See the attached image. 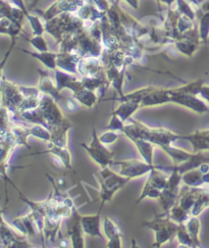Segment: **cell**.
Wrapping results in <instances>:
<instances>
[{
	"mask_svg": "<svg viewBox=\"0 0 209 248\" xmlns=\"http://www.w3.org/2000/svg\"><path fill=\"white\" fill-rule=\"evenodd\" d=\"M169 102H172V93H170V89L154 88L143 100H142L141 108L158 107L161 106V104H165Z\"/></svg>",
	"mask_w": 209,
	"mask_h": 248,
	"instance_id": "44dd1931",
	"label": "cell"
},
{
	"mask_svg": "<svg viewBox=\"0 0 209 248\" xmlns=\"http://www.w3.org/2000/svg\"><path fill=\"white\" fill-rule=\"evenodd\" d=\"M0 33H1L2 35L9 36V38H11V40H12V44H11V46H9V49L6 52L4 59L1 62V69H3L6 60L8 59V56L11 55L13 49L15 48V42L17 40L18 36H20L21 34H24L25 31H24V28H23L22 24L12 22V21H9L7 17L1 16V18H0Z\"/></svg>",
	"mask_w": 209,
	"mask_h": 248,
	"instance_id": "9a60e30c",
	"label": "cell"
},
{
	"mask_svg": "<svg viewBox=\"0 0 209 248\" xmlns=\"http://www.w3.org/2000/svg\"><path fill=\"white\" fill-rule=\"evenodd\" d=\"M85 3L82 0H56L48 8L41 11V9L32 8L30 12L39 16L45 22L51 20V18L58 16L64 13H74L75 14L79 8Z\"/></svg>",
	"mask_w": 209,
	"mask_h": 248,
	"instance_id": "ba28073f",
	"label": "cell"
},
{
	"mask_svg": "<svg viewBox=\"0 0 209 248\" xmlns=\"http://www.w3.org/2000/svg\"><path fill=\"white\" fill-rule=\"evenodd\" d=\"M204 163H209V156L204 155V151H198L193 152L192 155L183 164H179L178 166H173L175 170H177L179 174H184L188 170H195L200 167Z\"/></svg>",
	"mask_w": 209,
	"mask_h": 248,
	"instance_id": "4316f807",
	"label": "cell"
},
{
	"mask_svg": "<svg viewBox=\"0 0 209 248\" xmlns=\"http://www.w3.org/2000/svg\"><path fill=\"white\" fill-rule=\"evenodd\" d=\"M125 122H122L121 119L117 116L115 113H111V118L108 123V125L105 127L104 130H109V131H122L123 127H125Z\"/></svg>",
	"mask_w": 209,
	"mask_h": 248,
	"instance_id": "ee69618b",
	"label": "cell"
},
{
	"mask_svg": "<svg viewBox=\"0 0 209 248\" xmlns=\"http://www.w3.org/2000/svg\"><path fill=\"white\" fill-rule=\"evenodd\" d=\"M21 51H23L26 54H29L30 56H32L33 59L39 61L40 62H42L47 69L55 71L58 69V56L59 53L58 52H51V51H37V52H32L29 50H25V49H20Z\"/></svg>",
	"mask_w": 209,
	"mask_h": 248,
	"instance_id": "f546056e",
	"label": "cell"
},
{
	"mask_svg": "<svg viewBox=\"0 0 209 248\" xmlns=\"http://www.w3.org/2000/svg\"><path fill=\"white\" fill-rule=\"evenodd\" d=\"M204 86V81L199 79V80H196V81H193V82H190V83H187L183 86H180V87H178V88H175L173 89L175 92L177 93H183V94H190V95H200V92H201V89Z\"/></svg>",
	"mask_w": 209,
	"mask_h": 248,
	"instance_id": "f35d334b",
	"label": "cell"
},
{
	"mask_svg": "<svg viewBox=\"0 0 209 248\" xmlns=\"http://www.w3.org/2000/svg\"><path fill=\"white\" fill-rule=\"evenodd\" d=\"M177 11L182 14L186 16H188L189 18H191L192 21H195L197 18V15H196V9L193 8V5L190 4L187 0H177Z\"/></svg>",
	"mask_w": 209,
	"mask_h": 248,
	"instance_id": "b9f144b4",
	"label": "cell"
},
{
	"mask_svg": "<svg viewBox=\"0 0 209 248\" xmlns=\"http://www.w3.org/2000/svg\"><path fill=\"white\" fill-rule=\"evenodd\" d=\"M182 180L185 185L191 187H201L205 184L209 185V171L202 173L199 168L188 170L182 175Z\"/></svg>",
	"mask_w": 209,
	"mask_h": 248,
	"instance_id": "83f0119b",
	"label": "cell"
},
{
	"mask_svg": "<svg viewBox=\"0 0 209 248\" xmlns=\"http://www.w3.org/2000/svg\"><path fill=\"white\" fill-rule=\"evenodd\" d=\"M207 45H209V38H208V42H207Z\"/></svg>",
	"mask_w": 209,
	"mask_h": 248,
	"instance_id": "db71d44e",
	"label": "cell"
},
{
	"mask_svg": "<svg viewBox=\"0 0 209 248\" xmlns=\"http://www.w3.org/2000/svg\"><path fill=\"white\" fill-rule=\"evenodd\" d=\"M99 139L104 145H109V144H112V143L117 142L119 139V135L118 134L117 131L106 130V132H104L103 134L99 136Z\"/></svg>",
	"mask_w": 209,
	"mask_h": 248,
	"instance_id": "f6af8a7d",
	"label": "cell"
},
{
	"mask_svg": "<svg viewBox=\"0 0 209 248\" xmlns=\"http://www.w3.org/2000/svg\"><path fill=\"white\" fill-rule=\"evenodd\" d=\"M38 73H39V84H38L39 90L44 94L50 95L58 102H60L62 100V96L58 86H56V82L52 80L49 74L46 71L39 69Z\"/></svg>",
	"mask_w": 209,
	"mask_h": 248,
	"instance_id": "7402d4cb",
	"label": "cell"
},
{
	"mask_svg": "<svg viewBox=\"0 0 209 248\" xmlns=\"http://www.w3.org/2000/svg\"><path fill=\"white\" fill-rule=\"evenodd\" d=\"M90 2L104 13H107L111 6V3L108 2V0H90Z\"/></svg>",
	"mask_w": 209,
	"mask_h": 248,
	"instance_id": "bcb514c9",
	"label": "cell"
},
{
	"mask_svg": "<svg viewBox=\"0 0 209 248\" xmlns=\"http://www.w3.org/2000/svg\"><path fill=\"white\" fill-rule=\"evenodd\" d=\"M188 233L191 236L192 240L194 242L195 247L201 246V240H200V231H201V222L199 220V217L197 216H191L189 220L185 223Z\"/></svg>",
	"mask_w": 209,
	"mask_h": 248,
	"instance_id": "d590c367",
	"label": "cell"
},
{
	"mask_svg": "<svg viewBox=\"0 0 209 248\" xmlns=\"http://www.w3.org/2000/svg\"><path fill=\"white\" fill-rule=\"evenodd\" d=\"M13 227L20 232L24 237H36L37 234H40L38 230L35 218L30 212L26 216H21L15 217L12 223Z\"/></svg>",
	"mask_w": 209,
	"mask_h": 248,
	"instance_id": "ac0fdd59",
	"label": "cell"
},
{
	"mask_svg": "<svg viewBox=\"0 0 209 248\" xmlns=\"http://www.w3.org/2000/svg\"><path fill=\"white\" fill-rule=\"evenodd\" d=\"M6 1L11 2L12 4H14L15 6L18 7V8H21L22 11L25 12L26 16H28L30 15V11L27 8V6H26V4H25V0H6ZM26 18H27V17H26Z\"/></svg>",
	"mask_w": 209,
	"mask_h": 248,
	"instance_id": "c3c4849f",
	"label": "cell"
},
{
	"mask_svg": "<svg viewBox=\"0 0 209 248\" xmlns=\"http://www.w3.org/2000/svg\"><path fill=\"white\" fill-rule=\"evenodd\" d=\"M50 148H48V150L46 151H42V152H37L35 155H45V154H51L54 156L58 157L60 163L63 165V167L71 171L74 170L73 168V163H72V154L68 147H61L59 145H54L50 143Z\"/></svg>",
	"mask_w": 209,
	"mask_h": 248,
	"instance_id": "f1b7e54d",
	"label": "cell"
},
{
	"mask_svg": "<svg viewBox=\"0 0 209 248\" xmlns=\"http://www.w3.org/2000/svg\"><path fill=\"white\" fill-rule=\"evenodd\" d=\"M176 238L178 239V242L180 246L195 247L191 236H190V234L188 233V230H187V227H186L185 223H182V224L179 225Z\"/></svg>",
	"mask_w": 209,
	"mask_h": 248,
	"instance_id": "ab89813d",
	"label": "cell"
},
{
	"mask_svg": "<svg viewBox=\"0 0 209 248\" xmlns=\"http://www.w3.org/2000/svg\"><path fill=\"white\" fill-rule=\"evenodd\" d=\"M58 103L59 102L52 96H50V95L43 94L39 108L42 112L45 127H47L49 130L53 129L56 126L61 125L63 122L68 120L63 116V112L61 111Z\"/></svg>",
	"mask_w": 209,
	"mask_h": 248,
	"instance_id": "52a82bcc",
	"label": "cell"
},
{
	"mask_svg": "<svg viewBox=\"0 0 209 248\" xmlns=\"http://www.w3.org/2000/svg\"><path fill=\"white\" fill-rule=\"evenodd\" d=\"M198 191L199 187H191L184 184L180 187L177 202L186 211L191 213V209L196 202Z\"/></svg>",
	"mask_w": 209,
	"mask_h": 248,
	"instance_id": "484cf974",
	"label": "cell"
},
{
	"mask_svg": "<svg viewBox=\"0 0 209 248\" xmlns=\"http://www.w3.org/2000/svg\"><path fill=\"white\" fill-rule=\"evenodd\" d=\"M80 102L75 99V98H74L73 96L72 97H69V98H66L65 99V107H66V108H68L69 110H78L79 108H80Z\"/></svg>",
	"mask_w": 209,
	"mask_h": 248,
	"instance_id": "7dc6e473",
	"label": "cell"
},
{
	"mask_svg": "<svg viewBox=\"0 0 209 248\" xmlns=\"http://www.w3.org/2000/svg\"><path fill=\"white\" fill-rule=\"evenodd\" d=\"M84 28V22L74 13H64L45 22V32L50 34L59 44L66 36L78 33Z\"/></svg>",
	"mask_w": 209,
	"mask_h": 248,
	"instance_id": "7a4b0ae2",
	"label": "cell"
},
{
	"mask_svg": "<svg viewBox=\"0 0 209 248\" xmlns=\"http://www.w3.org/2000/svg\"><path fill=\"white\" fill-rule=\"evenodd\" d=\"M208 207H209V189L199 187L196 202L191 209V215L199 217Z\"/></svg>",
	"mask_w": 209,
	"mask_h": 248,
	"instance_id": "e575fe53",
	"label": "cell"
},
{
	"mask_svg": "<svg viewBox=\"0 0 209 248\" xmlns=\"http://www.w3.org/2000/svg\"><path fill=\"white\" fill-rule=\"evenodd\" d=\"M116 2H118V3H119L120 1H125V2H127L130 6H132L133 8L134 9H138L139 8V0H115Z\"/></svg>",
	"mask_w": 209,
	"mask_h": 248,
	"instance_id": "681fc988",
	"label": "cell"
},
{
	"mask_svg": "<svg viewBox=\"0 0 209 248\" xmlns=\"http://www.w3.org/2000/svg\"><path fill=\"white\" fill-rule=\"evenodd\" d=\"M131 141L134 143L139 154L141 155L147 164L151 166H155L153 163V155H154V144L150 141L141 138H132Z\"/></svg>",
	"mask_w": 209,
	"mask_h": 248,
	"instance_id": "4dcf8cb0",
	"label": "cell"
},
{
	"mask_svg": "<svg viewBox=\"0 0 209 248\" xmlns=\"http://www.w3.org/2000/svg\"><path fill=\"white\" fill-rule=\"evenodd\" d=\"M26 39L28 40V42H29L34 48L37 50V51H48L49 50V47H48V44H47L46 40L44 39L43 35H34L32 38H29L27 35H26Z\"/></svg>",
	"mask_w": 209,
	"mask_h": 248,
	"instance_id": "7bdbcfd3",
	"label": "cell"
},
{
	"mask_svg": "<svg viewBox=\"0 0 209 248\" xmlns=\"http://www.w3.org/2000/svg\"><path fill=\"white\" fill-rule=\"evenodd\" d=\"M170 93H172L173 103L179 104V106L191 109L198 114H203L209 111L207 104L203 100L199 99L196 95L177 93L173 89H170Z\"/></svg>",
	"mask_w": 209,
	"mask_h": 248,
	"instance_id": "5bb4252c",
	"label": "cell"
},
{
	"mask_svg": "<svg viewBox=\"0 0 209 248\" xmlns=\"http://www.w3.org/2000/svg\"><path fill=\"white\" fill-rule=\"evenodd\" d=\"M78 72L82 77H103L106 76L105 66L101 57H82L78 64Z\"/></svg>",
	"mask_w": 209,
	"mask_h": 248,
	"instance_id": "7c38bea8",
	"label": "cell"
},
{
	"mask_svg": "<svg viewBox=\"0 0 209 248\" xmlns=\"http://www.w3.org/2000/svg\"><path fill=\"white\" fill-rule=\"evenodd\" d=\"M111 166H119V173L121 176L127 177L131 180L149 174L150 171L154 169L163 170V166H151L147 164L144 159L143 160L127 159V160H118V161L113 160Z\"/></svg>",
	"mask_w": 209,
	"mask_h": 248,
	"instance_id": "9c48e42d",
	"label": "cell"
},
{
	"mask_svg": "<svg viewBox=\"0 0 209 248\" xmlns=\"http://www.w3.org/2000/svg\"><path fill=\"white\" fill-rule=\"evenodd\" d=\"M8 223H6L5 218H1V228H0V243L2 248H15V247H32L30 243L27 241L26 237L21 238L15 235L14 230Z\"/></svg>",
	"mask_w": 209,
	"mask_h": 248,
	"instance_id": "4fadbf2b",
	"label": "cell"
},
{
	"mask_svg": "<svg viewBox=\"0 0 209 248\" xmlns=\"http://www.w3.org/2000/svg\"><path fill=\"white\" fill-rule=\"evenodd\" d=\"M30 131H31V136L39 138L46 142H50L51 140L50 130L47 127L41 125V124H34L33 127H31Z\"/></svg>",
	"mask_w": 209,
	"mask_h": 248,
	"instance_id": "60d3db41",
	"label": "cell"
},
{
	"mask_svg": "<svg viewBox=\"0 0 209 248\" xmlns=\"http://www.w3.org/2000/svg\"><path fill=\"white\" fill-rule=\"evenodd\" d=\"M141 108L140 103L134 101H125L120 102L119 106L112 111V113L119 116L122 122L127 123L137 110Z\"/></svg>",
	"mask_w": 209,
	"mask_h": 248,
	"instance_id": "836d02e7",
	"label": "cell"
},
{
	"mask_svg": "<svg viewBox=\"0 0 209 248\" xmlns=\"http://www.w3.org/2000/svg\"><path fill=\"white\" fill-rule=\"evenodd\" d=\"M54 74H55L56 86H58V88L60 92L66 88V89H70L74 93L84 87L82 78L81 79L77 78L75 76V74L68 73L59 68L54 71Z\"/></svg>",
	"mask_w": 209,
	"mask_h": 248,
	"instance_id": "e0dca14e",
	"label": "cell"
},
{
	"mask_svg": "<svg viewBox=\"0 0 209 248\" xmlns=\"http://www.w3.org/2000/svg\"><path fill=\"white\" fill-rule=\"evenodd\" d=\"M156 1H157L158 5H160V3H163V4L166 5L168 8V7H172L173 3H175L177 0H156Z\"/></svg>",
	"mask_w": 209,
	"mask_h": 248,
	"instance_id": "f5cc1de1",
	"label": "cell"
},
{
	"mask_svg": "<svg viewBox=\"0 0 209 248\" xmlns=\"http://www.w3.org/2000/svg\"><path fill=\"white\" fill-rule=\"evenodd\" d=\"M66 232L71 239L72 247L74 248H84L85 238L86 235L82 227V216L80 215L78 208L75 207L72 215L66 218Z\"/></svg>",
	"mask_w": 209,
	"mask_h": 248,
	"instance_id": "8fae6325",
	"label": "cell"
},
{
	"mask_svg": "<svg viewBox=\"0 0 209 248\" xmlns=\"http://www.w3.org/2000/svg\"><path fill=\"white\" fill-rule=\"evenodd\" d=\"M81 59L82 56L77 53L60 51L58 56V68L68 73L77 75L79 74L78 64Z\"/></svg>",
	"mask_w": 209,
	"mask_h": 248,
	"instance_id": "cb8c5ba5",
	"label": "cell"
},
{
	"mask_svg": "<svg viewBox=\"0 0 209 248\" xmlns=\"http://www.w3.org/2000/svg\"><path fill=\"white\" fill-rule=\"evenodd\" d=\"M161 149H163L170 158H172V160L174 161V166H178L179 164H183L184 161L188 160L190 158V156H191L192 154H193V152H189V151H186L184 149L174 147L173 145L165 146V147H163Z\"/></svg>",
	"mask_w": 209,
	"mask_h": 248,
	"instance_id": "8d00e7d4",
	"label": "cell"
},
{
	"mask_svg": "<svg viewBox=\"0 0 209 248\" xmlns=\"http://www.w3.org/2000/svg\"><path fill=\"white\" fill-rule=\"evenodd\" d=\"M183 139L191 143L193 152L209 151V129L197 130L191 134L183 135Z\"/></svg>",
	"mask_w": 209,
	"mask_h": 248,
	"instance_id": "603a6c76",
	"label": "cell"
},
{
	"mask_svg": "<svg viewBox=\"0 0 209 248\" xmlns=\"http://www.w3.org/2000/svg\"><path fill=\"white\" fill-rule=\"evenodd\" d=\"M143 226L150 229L155 234V241L152 245L153 247H160L166 242L173 240L177 235L179 228V224L170 220L168 215L165 213L156 216L151 221L144 222Z\"/></svg>",
	"mask_w": 209,
	"mask_h": 248,
	"instance_id": "277c9868",
	"label": "cell"
},
{
	"mask_svg": "<svg viewBox=\"0 0 209 248\" xmlns=\"http://www.w3.org/2000/svg\"><path fill=\"white\" fill-rule=\"evenodd\" d=\"M200 43H202L201 38L200 35H199L198 28H196L192 32L188 33L187 35L180 38L179 40L176 41L174 45L179 52L186 56L192 57L195 51L198 49Z\"/></svg>",
	"mask_w": 209,
	"mask_h": 248,
	"instance_id": "2e32d148",
	"label": "cell"
},
{
	"mask_svg": "<svg viewBox=\"0 0 209 248\" xmlns=\"http://www.w3.org/2000/svg\"><path fill=\"white\" fill-rule=\"evenodd\" d=\"M155 87L153 86H147V87L138 89L132 93H128V94H123L119 97H111V98H103L102 101H107V100H112V101H119V102H125V101H134V102H138L140 103L141 107V102L143 100L147 95L153 90Z\"/></svg>",
	"mask_w": 209,
	"mask_h": 248,
	"instance_id": "1f68e13d",
	"label": "cell"
},
{
	"mask_svg": "<svg viewBox=\"0 0 209 248\" xmlns=\"http://www.w3.org/2000/svg\"><path fill=\"white\" fill-rule=\"evenodd\" d=\"M81 146L88 152L91 158L97 163L101 169L107 168L113 163V152H111L103 143L100 141L99 136L97 135V131L93 128L92 131V139L90 144L81 143Z\"/></svg>",
	"mask_w": 209,
	"mask_h": 248,
	"instance_id": "8992f818",
	"label": "cell"
},
{
	"mask_svg": "<svg viewBox=\"0 0 209 248\" xmlns=\"http://www.w3.org/2000/svg\"><path fill=\"white\" fill-rule=\"evenodd\" d=\"M128 122L129 124H125V127L121 132L130 140L132 138L145 139L153 143L154 145L163 148L172 145L179 139H183V135L176 134L173 131L165 128H152L133 118Z\"/></svg>",
	"mask_w": 209,
	"mask_h": 248,
	"instance_id": "6da1fadb",
	"label": "cell"
},
{
	"mask_svg": "<svg viewBox=\"0 0 209 248\" xmlns=\"http://www.w3.org/2000/svg\"><path fill=\"white\" fill-rule=\"evenodd\" d=\"M187 1L190 4H192L194 7L198 8V7H200L206 1V0H187Z\"/></svg>",
	"mask_w": 209,
	"mask_h": 248,
	"instance_id": "816d5d0a",
	"label": "cell"
},
{
	"mask_svg": "<svg viewBox=\"0 0 209 248\" xmlns=\"http://www.w3.org/2000/svg\"><path fill=\"white\" fill-rule=\"evenodd\" d=\"M164 170H172V175H170L167 179L166 187L164 189V191L161 192V195L157 199V202L163 208L164 213L168 214L178 200L179 193L180 190V183L183 182L182 180V174H179L177 170H175L173 167H164Z\"/></svg>",
	"mask_w": 209,
	"mask_h": 248,
	"instance_id": "5b68a950",
	"label": "cell"
},
{
	"mask_svg": "<svg viewBox=\"0 0 209 248\" xmlns=\"http://www.w3.org/2000/svg\"><path fill=\"white\" fill-rule=\"evenodd\" d=\"M200 96L209 102V86H207V85L203 86L201 89V92H200Z\"/></svg>",
	"mask_w": 209,
	"mask_h": 248,
	"instance_id": "f907efd6",
	"label": "cell"
},
{
	"mask_svg": "<svg viewBox=\"0 0 209 248\" xmlns=\"http://www.w3.org/2000/svg\"><path fill=\"white\" fill-rule=\"evenodd\" d=\"M73 127L69 120L63 122L61 125H59L50 130L51 140L49 143L61 147H68L69 145V132Z\"/></svg>",
	"mask_w": 209,
	"mask_h": 248,
	"instance_id": "d4e9b609",
	"label": "cell"
},
{
	"mask_svg": "<svg viewBox=\"0 0 209 248\" xmlns=\"http://www.w3.org/2000/svg\"><path fill=\"white\" fill-rule=\"evenodd\" d=\"M73 97L77 99L82 106L86 107L88 108H93L96 106L97 102L99 101V97L95 94V91L90 90L86 87H83L73 93Z\"/></svg>",
	"mask_w": 209,
	"mask_h": 248,
	"instance_id": "d6a6232c",
	"label": "cell"
},
{
	"mask_svg": "<svg viewBox=\"0 0 209 248\" xmlns=\"http://www.w3.org/2000/svg\"><path fill=\"white\" fill-rule=\"evenodd\" d=\"M97 177V181L100 183L101 191H100V198L101 203L99 209H101L106 202H110L112 200L113 195H115L119 189L125 187L131 179L121 176L119 173H115L111 170L109 167L102 169L99 173L95 174Z\"/></svg>",
	"mask_w": 209,
	"mask_h": 248,
	"instance_id": "3957f363",
	"label": "cell"
},
{
	"mask_svg": "<svg viewBox=\"0 0 209 248\" xmlns=\"http://www.w3.org/2000/svg\"><path fill=\"white\" fill-rule=\"evenodd\" d=\"M82 227L84 232L90 237H98L104 239L102 230V220H101V209H98V213L93 216H82Z\"/></svg>",
	"mask_w": 209,
	"mask_h": 248,
	"instance_id": "d6986e66",
	"label": "cell"
},
{
	"mask_svg": "<svg viewBox=\"0 0 209 248\" xmlns=\"http://www.w3.org/2000/svg\"><path fill=\"white\" fill-rule=\"evenodd\" d=\"M102 230L107 238L106 247L120 248L121 245V232L119 227L111 221V218L105 217L102 220Z\"/></svg>",
	"mask_w": 209,
	"mask_h": 248,
	"instance_id": "ffe728a7",
	"label": "cell"
},
{
	"mask_svg": "<svg viewBox=\"0 0 209 248\" xmlns=\"http://www.w3.org/2000/svg\"><path fill=\"white\" fill-rule=\"evenodd\" d=\"M1 94H2V107H5L9 112L17 114L25 99L20 89V86L5 79L4 75L1 76Z\"/></svg>",
	"mask_w": 209,
	"mask_h": 248,
	"instance_id": "30bf717a",
	"label": "cell"
},
{
	"mask_svg": "<svg viewBox=\"0 0 209 248\" xmlns=\"http://www.w3.org/2000/svg\"><path fill=\"white\" fill-rule=\"evenodd\" d=\"M168 217L170 220H173L175 223L177 224H182V223H186L190 217H191V213L186 211L182 206H180L178 202H176V204L170 208V211L168 212Z\"/></svg>",
	"mask_w": 209,
	"mask_h": 248,
	"instance_id": "74e56055",
	"label": "cell"
}]
</instances>
